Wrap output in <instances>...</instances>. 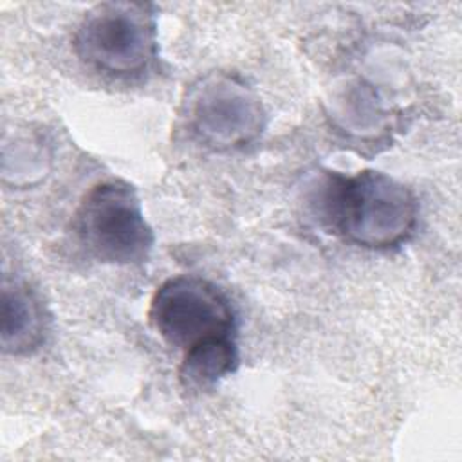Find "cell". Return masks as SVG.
<instances>
[{
    "label": "cell",
    "instance_id": "1",
    "mask_svg": "<svg viewBox=\"0 0 462 462\" xmlns=\"http://www.w3.org/2000/svg\"><path fill=\"white\" fill-rule=\"evenodd\" d=\"M319 202L332 231L363 249H395L413 236L419 222L415 193L377 170L327 173Z\"/></svg>",
    "mask_w": 462,
    "mask_h": 462
},
{
    "label": "cell",
    "instance_id": "4",
    "mask_svg": "<svg viewBox=\"0 0 462 462\" xmlns=\"http://www.w3.org/2000/svg\"><path fill=\"white\" fill-rule=\"evenodd\" d=\"M72 231L87 256L106 265H141L155 244L141 197L125 179L94 184L76 208Z\"/></svg>",
    "mask_w": 462,
    "mask_h": 462
},
{
    "label": "cell",
    "instance_id": "3",
    "mask_svg": "<svg viewBox=\"0 0 462 462\" xmlns=\"http://www.w3.org/2000/svg\"><path fill=\"white\" fill-rule=\"evenodd\" d=\"M188 139L208 152H236L265 130L267 112L260 94L238 74L213 70L199 76L180 103Z\"/></svg>",
    "mask_w": 462,
    "mask_h": 462
},
{
    "label": "cell",
    "instance_id": "6",
    "mask_svg": "<svg viewBox=\"0 0 462 462\" xmlns=\"http://www.w3.org/2000/svg\"><path fill=\"white\" fill-rule=\"evenodd\" d=\"M51 318L38 292L23 280L5 278L2 283V328L4 354L27 356L47 339Z\"/></svg>",
    "mask_w": 462,
    "mask_h": 462
},
{
    "label": "cell",
    "instance_id": "2",
    "mask_svg": "<svg viewBox=\"0 0 462 462\" xmlns=\"http://www.w3.org/2000/svg\"><path fill=\"white\" fill-rule=\"evenodd\" d=\"M72 49L90 70L116 79L139 78L159 56L157 9L150 2H103L79 20Z\"/></svg>",
    "mask_w": 462,
    "mask_h": 462
},
{
    "label": "cell",
    "instance_id": "5",
    "mask_svg": "<svg viewBox=\"0 0 462 462\" xmlns=\"http://www.w3.org/2000/svg\"><path fill=\"white\" fill-rule=\"evenodd\" d=\"M148 319L159 337L180 354L238 339L236 310L229 296L211 280L195 274L164 280L150 300Z\"/></svg>",
    "mask_w": 462,
    "mask_h": 462
},
{
    "label": "cell",
    "instance_id": "7",
    "mask_svg": "<svg viewBox=\"0 0 462 462\" xmlns=\"http://www.w3.org/2000/svg\"><path fill=\"white\" fill-rule=\"evenodd\" d=\"M240 365L238 339H224L182 354L179 381L186 390H211Z\"/></svg>",
    "mask_w": 462,
    "mask_h": 462
}]
</instances>
